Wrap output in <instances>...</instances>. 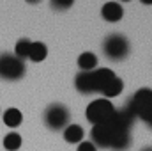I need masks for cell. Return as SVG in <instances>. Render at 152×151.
Segmentation results:
<instances>
[{
	"label": "cell",
	"mask_w": 152,
	"mask_h": 151,
	"mask_svg": "<svg viewBox=\"0 0 152 151\" xmlns=\"http://www.w3.org/2000/svg\"><path fill=\"white\" fill-rule=\"evenodd\" d=\"M27 71V66H25V61L18 59L14 53H0V78L4 80H20L23 78Z\"/></svg>",
	"instance_id": "6da1fadb"
},
{
	"label": "cell",
	"mask_w": 152,
	"mask_h": 151,
	"mask_svg": "<svg viewBox=\"0 0 152 151\" xmlns=\"http://www.w3.org/2000/svg\"><path fill=\"white\" fill-rule=\"evenodd\" d=\"M115 114V107L113 103L106 98H99V100H94L87 110H85V117L88 123L92 124H104L112 119V115Z\"/></svg>",
	"instance_id": "7a4b0ae2"
},
{
	"label": "cell",
	"mask_w": 152,
	"mask_h": 151,
	"mask_svg": "<svg viewBox=\"0 0 152 151\" xmlns=\"http://www.w3.org/2000/svg\"><path fill=\"white\" fill-rule=\"evenodd\" d=\"M103 53L106 59L115 61V62L124 61L129 55V41L120 34H112L103 43Z\"/></svg>",
	"instance_id": "3957f363"
},
{
	"label": "cell",
	"mask_w": 152,
	"mask_h": 151,
	"mask_svg": "<svg viewBox=\"0 0 152 151\" xmlns=\"http://www.w3.org/2000/svg\"><path fill=\"white\" fill-rule=\"evenodd\" d=\"M69 119H71L69 110L62 103H53L44 110V124L53 132L64 130L69 124Z\"/></svg>",
	"instance_id": "277c9868"
},
{
	"label": "cell",
	"mask_w": 152,
	"mask_h": 151,
	"mask_svg": "<svg viewBox=\"0 0 152 151\" xmlns=\"http://www.w3.org/2000/svg\"><path fill=\"white\" fill-rule=\"evenodd\" d=\"M151 103H152V89L142 87V89H138V91L131 96V100L127 101V107H126V109L136 117V114L140 112L143 107L151 105Z\"/></svg>",
	"instance_id": "5b68a950"
},
{
	"label": "cell",
	"mask_w": 152,
	"mask_h": 151,
	"mask_svg": "<svg viewBox=\"0 0 152 151\" xmlns=\"http://www.w3.org/2000/svg\"><path fill=\"white\" fill-rule=\"evenodd\" d=\"M90 137H92V144L97 148H106L110 150V141H112V128L108 126V123L104 124H94L90 130Z\"/></svg>",
	"instance_id": "8992f818"
},
{
	"label": "cell",
	"mask_w": 152,
	"mask_h": 151,
	"mask_svg": "<svg viewBox=\"0 0 152 151\" xmlns=\"http://www.w3.org/2000/svg\"><path fill=\"white\" fill-rule=\"evenodd\" d=\"M110 126V124H108ZM112 128V126H110ZM131 146V132L129 130H115L112 128V141H110V150L113 151H126Z\"/></svg>",
	"instance_id": "52a82bcc"
},
{
	"label": "cell",
	"mask_w": 152,
	"mask_h": 151,
	"mask_svg": "<svg viewBox=\"0 0 152 151\" xmlns=\"http://www.w3.org/2000/svg\"><path fill=\"white\" fill-rule=\"evenodd\" d=\"M75 87H76V91L81 93V94H92V93H96L92 71H81V73H78L75 78Z\"/></svg>",
	"instance_id": "ba28073f"
},
{
	"label": "cell",
	"mask_w": 152,
	"mask_h": 151,
	"mask_svg": "<svg viewBox=\"0 0 152 151\" xmlns=\"http://www.w3.org/2000/svg\"><path fill=\"white\" fill-rule=\"evenodd\" d=\"M101 16L110 21V23H115V21H120L122 16H124V9L118 2H106L101 9Z\"/></svg>",
	"instance_id": "9c48e42d"
},
{
	"label": "cell",
	"mask_w": 152,
	"mask_h": 151,
	"mask_svg": "<svg viewBox=\"0 0 152 151\" xmlns=\"http://www.w3.org/2000/svg\"><path fill=\"white\" fill-rule=\"evenodd\" d=\"M113 76H117L110 70V68H99V70H94L92 71V78H94V87H96V93H99Z\"/></svg>",
	"instance_id": "30bf717a"
},
{
	"label": "cell",
	"mask_w": 152,
	"mask_h": 151,
	"mask_svg": "<svg viewBox=\"0 0 152 151\" xmlns=\"http://www.w3.org/2000/svg\"><path fill=\"white\" fill-rule=\"evenodd\" d=\"M122 89H124V82L118 78V76H113L99 93L103 94V98H106V100H110V98H115V96H118L120 93H122Z\"/></svg>",
	"instance_id": "8fae6325"
},
{
	"label": "cell",
	"mask_w": 152,
	"mask_h": 151,
	"mask_svg": "<svg viewBox=\"0 0 152 151\" xmlns=\"http://www.w3.org/2000/svg\"><path fill=\"white\" fill-rule=\"evenodd\" d=\"M83 135H85V132L80 124H67L64 128V139L69 144H80L83 141Z\"/></svg>",
	"instance_id": "7c38bea8"
},
{
	"label": "cell",
	"mask_w": 152,
	"mask_h": 151,
	"mask_svg": "<svg viewBox=\"0 0 152 151\" xmlns=\"http://www.w3.org/2000/svg\"><path fill=\"white\" fill-rule=\"evenodd\" d=\"M78 66L81 71H94L96 66H97V57L96 53L92 52H83L80 57H78Z\"/></svg>",
	"instance_id": "4fadbf2b"
},
{
	"label": "cell",
	"mask_w": 152,
	"mask_h": 151,
	"mask_svg": "<svg viewBox=\"0 0 152 151\" xmlns=\"http://www.w3.org/2000/svg\"><path fill=\"white\" fill-rule=\"evenodd\" d=\"M2 119H4V124L5 126L16 128V126H20L23 123V114L20 112L18 109H7L4 112V115H2Z\"/></svg>",
	"instance_id": "5bb4252c"
},
{
	"label": "cell",
	"mask_w": 152,
	"mask_h": 151,
	"mask_svg": "<svg viewBox=\"0 0 152 151\" xmlns=\"http://www.w3.org/2000/svg\"><path fill=\"white\" fill-rule=\"evenodd\" d=\"M46 55H48V48H46L44 43H41V41H34V43L30 44V52H28V59H30V61H34V62H41V61L46 59Z\"/></svg>",
	"instance_id": "9a60e30c"
},
{
	"label": "cell",
	"mask_w": 152,
	"mask_h": 151,
	"mask_svg": "<svg viewBox=\"0 0 152 151\" xmlns=\"http://www.w3.org/2000/svg\"><path fill=\"white\" fill-rule=\"evenodd\" d=\"M21 135L20 133H16V132H11V133H7L5 137H4V148L7 151H18L21 148Z\"/></svg>",
	"instance_id": "2e32d148"
},
{
	"label": "cell",
	"mask_w": 152,
	"mask_h": 151,
	"mask_svg": "<svg viewBox=\"0 0 152 151\" xmlns=\"http://www.w3.org/2000/svg\"><path fill=\"white\" fill-rule=\"evenodd\" d=\"M30 44H32V41L27 38H21L16 41V46H14V55L18 57V59H27L28 57V52H30Z\"/></svg>",
	"instance_id": "e0dca14e"
},
{
	"label": "cell",
	"mask_w": 152,
	"mask_h": 151,
	"mask_svg": "<svg viewBox=\"0 0 152 151\" xmlns=\"http://www.w3.org/2000/svg\"><path fill=\"white\" fill-rule=\"evenodd\" d=\"M136 117H140L143 123H147V126H151L152 128V103L151 105H147V107H143L140 112L136 114Z\"/></svg>",
	"instance_id": "ac0fdd59"
},
{
	"label": "cell",
	"mask_w": 152,
	"mask_h": 151,
	"mask_svg": "<svg viewBox=\"0 0 152 151\" xmlns=\"http://www.w3.org/2000/svg\"><path fill=\"white\" fill-rule=\"evenodd\" d=\"M73 4H75L73 0H53V2H51V7L57 9V11H66V9H69Z\"/></svg>",
	"instance_id": "d6986e66"
},
{
	"label": "cell",
	"mask_w": 152,
	"mask_h": 151,
	"mask_svg": "<svg viewBox=\"0 0 152 151\" xmlns=\"http://www.w3.org/2000/svg\"><path fill=\"white\" fill-rule=\"evenodd\" d=\"M76 151H97V148H96L90 141H81V142L78 144V150Z\"/></svg>",
	"instance_id": "ffe728a7"
},
{
	"label": "cell",
	"mask_w": 152,
	"mask_h": 151,
	"mask_svg": "<svg viewBox=\"0 0 152 151\" xmlns=\"http://www.w3.org/2000/svg\"><path fill=\"white\" fill-rule=\"evenodd\" d=\"M142 151H152V148H143Z\"/></svg>",
	"instance_id": "44dd1931"
}]
</instances>
